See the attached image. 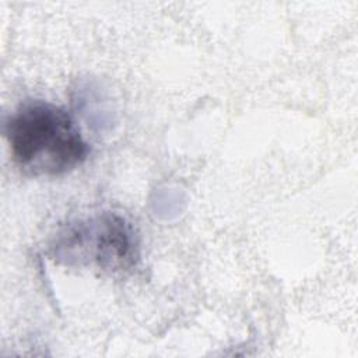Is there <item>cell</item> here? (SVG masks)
I'll return each instance as SVG.
<instances>
[{
	"label": "cell",
	"instance_id": "obj_1",
	"mask_svg": "<svg viewBox=\"0 0 358 358\" xmlns=\"http://www.w3.org/2000/svg\"><path fill=\"white\" fill-rule=\"evenodd\" d=\"M4 134L14 162L25 175H64L88 157V144L70 113L46 101L20 105L6 120Z\"/></svg>",
	"mask_w": 358,
	"mask_h": 358
},
{
	"label": "cell",
	"instance_id": "obj_2",
	"mask_svg": "<svg viewBox=\"0 0 358 358\" xmlns=\"http://www.w3.org/2000/svg\"><path fill=\"white\" fill-rule=\"evenodd\" d=\"M56 256L66 263L90 259L102 270L123 271L137 257V241L131 225L116 214H103L88 222L69 225L59 234Z\"/></svg>",
	"mask_w": 358,
	"mask_h": 358
}]
</instances>
